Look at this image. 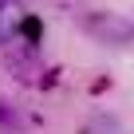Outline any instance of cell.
Masks as SVG:
<instances>
[{"mask_svg": "<svg viewBox=\"0 0 134 134\" xmlns=\"http://www.w3.org/2000/svg\"><path fill=\"white\" fill-rule=\"evenodd\" d=\"M79 28L95 40V43H107V47H126L134 43V20L118 16V12H103V8H91L79 16Z\"/></svg>", "mask_w": 134, "mask_h": 134, "instance_id": "obj_1", "label": "cell"}, {"mask_svg": "<svg viewBox=\"0 0 134 134\" xmlns=\"http://www.w3.org/2000/svg\"><path fill=\"white\" fill-rule=\"evenodd\" d=\"M0 51H4V67H8L20 83H40L43 67H40V51H36V47L12 40V47H0Z\"/></svg>", "mask_w": 134, "mask_h": 134, "instance_id": "obj_2", "label": "cell"}, {"mask_svg": "<svg viewBox=\"0 0 134 134\" xmlns=\"http://www.w3.org/2000/svg\"><path fill=\"white\" fill-rule=\"evenodd\" d=\"M20 16H24V12H20V0H0V47L12 43Z\"/></svg>", "mask_w": 134, "mask_h": 134, "instance_id": "obj_3", "label": "cell"}, {"mask_svg": "<svg viewBox=\"0 0 134 134\" xmlns=\"http://www.w3.org/2000/svg\"><path fill=\"white\" fill-rule=\"evenodd\" d=\"M0 126H4V130H20V126H24V122H20V114H16L4 99H0Z\"/></svg>", "mask_w": 134, "mask_h": 134, "instance_id": "obj_4", "label": "cell"}]
</instances>
